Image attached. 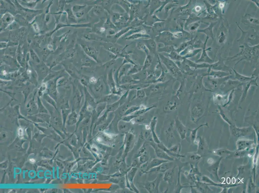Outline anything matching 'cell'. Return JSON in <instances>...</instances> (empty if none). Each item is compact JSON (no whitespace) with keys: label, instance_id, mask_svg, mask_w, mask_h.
I'll return each instance as SVG.
<instances>
[{"label":"cell","instance_id":"30bf717a","mask_svg":"<svg viewBox=\"0 0 259 193\" xmlns=\"http://www.w3.org/2000/svg\"><path fill=\"white\" fill-rule=\"evenodd\" d=\"M181 167H179V172H178V178L177 183L174 190V192L175 193H179L180 192L182 188H185V186H182L180 183V175L181 172Z\"/></svg>","mask_w":259,"mask_h":193},{"label":"cell","instance_id":"52a82bcc","mask_svg":"<svg viewBox=\"0 0 259 193\" xmlns=\"http://www.w3.org/2000/svg\"><path fill=\"white\" fill-rule=\"evenodd\" d=\"M170 162L166 160L161 159L159 158H155L153 159L150 161L149 163L148 164L146 171L144 173H146L150 170L155 167L159 166L161 164L164 162Z\"/></svg>","mask_w":259,"mask_h":193},{"label":"cell","instance_id":"5bb4252c","mask_svg":"<svg viewBox=\"0 0 259 193\" xmlns=\"http://www.w3.org/2000/svg\"><path fill=\"white\" fill-rule=\"evenodd\" d=\"M141 108L140 107H132L128 110V111L127 113H130L133 112L135 111H137V110L140 109Z\"/></svg>","mask_w":259,"mask_h":193},{"label":"cell","instance_id":"9a60e30c","mask_svg":"<svg viewBox=\"0 0 259 193\" xmlns=\"http://www.w3.org/2000/svg\"><path fill=\"white\" fill-rule=\"evenodd\" d=\"M22 130H21L18 132V135L19 136H23V131H22Z\"/></svg>","mask_w":259,"mask_h":193},{"label":"cell","instance_id":"ba28073f","mask_svg":"<svg viewBox=\"0 0 259 193\" xmlns=\"http://www.w3.org/2000/svg\"><path fill=\"white\" fill-rule=\"evenodd\" d=\"M176 126L177 131L179 133L180 139H184L186 136L187 130L186 128L182 123L178 120H176Z\"/></svg>","mask_w":259,"mask_h":193},{"label":"cell","instance_id":"e0dca14e","mask_svg":"<svg viewBox=\"0 0 259 193\" xmlns=\"http://www.w3.org/2000/svg\"><path fill=\"white\" fill-rule=\"evenodd\" d=\"M97 140L98 142H101L102 141V139L101 138L98 137L97 138Z\"/></svg>","mask_w":259,"mask_h":193},{"label":"cell","instance_id":"3957f363","mask_svg":"<svg viewBox=\"0 0 259 193\" xmlns=\"http://www.w3.org/2000/svg\"><path fill=\"white\" fill-rule=\"evenodd\" d=\"M154 142V141H153ZM151 146L154 150L158 158L163 159L169 161H173L175 159L174 158L169 156L165 152L158 147L157 144L154 142L150 143Z\"/></svg>","mask_w":259,"mask_h":193},{"label":"cell","instance_id":"9c48e42d","mask_svg":"<svg viewBox=\"0 0 259 193\" xmlns=\"http://www.w3.org/2000/svg\"><path fill=\"white\" fill-rule=\"evenodd\" d=\"M177 106V102L174 101H171L168 102L164 107V111L167 112L172 111L176 108Z\"/></svg>","mask_w":259,"mask_h":193},{"label":"cell","instance_id":"5b68a950","mask_svg":"<svg viewBox=\"0 0 259 193\" xmlns=\"http://www.w3.org/2000/svg\"><path fill=\"white\" fill-rule=\"evenodd\" d=\"M176 166L172 167L164 173L163 179L164 181L169 184L174 183L175 177V169Z\"/></svg>","mask_w":259,"mask_h":193},{"label":"cell","instance_id":"6da1fadb","mask_svg":"<svg viewBox=\"0 0 259 193\" xmlns=\"http://www.w3.org/2000/svg\"><path fill=\"white\" fill-rule=\"evenodd\" d=\"M162 173L159 175L154 181H148L143 184L144 187L150 193H159V186L163 177Z\"/></svg>","mask_w":259,"mask_h":193},{"label":"cell","instance_id":"7c38bea8","mask_svg":"<svg viewBox=\"0 0 259 193\" xmlns=\"http://www.w3.org/2000/svg\"><path fill=\"white\" fill-rule=\"evenodd\" d=\"M147 156L146 154H144L143 156H140V163L141 164H143L145 163L147 160Z\"/></svg>","mask_w":259,"mask_h":193},{"label":"cell","instance_id":"2e32d148","mask_svg":"<svg viewBox=\"0 0 259 193\" xmlns=\"http://www.w3.org/2000/svg\"><path fill=\"white\" fill-rule=\"evenodd\" d=\"M30 162L32 163H34L35 162V160L34 159H31L29 160Z\"/></svg>","mask_w":259,"mask_h":193},{"label":"cell","instance_id":"7a4b0ae2","mask_svg":"<svg viewBox=\"0 0 259 193\" xmlns=\"http://www.w3.org/2000/svg\"><path fill=\"white\" fill-rule=\"evenodd\" d=\"M158 147L163 150L172 157L174 158H185V156L180 154L181 150V145L180 144L174 145L171 148H168L163 145L162 143L157 144Z\"/></svg>","mask_w":259,"mask_h":193},{"label":"cell","instance_id":"4fadbf2b","mask_svg":"<svg viewBox=\"0 0 259 193\" xmlns=\"http://www.w3.org/2000/svg\"><path fill=\"white\" fill-rule=\"evenodd\" d=\"M137 96L139 98H143L145 96V93L143 90H139L137 92Z\"/></svg>","mask_w":259,"mask_h":193},{"label":"cell","instance_id":"8992f818","mask_svg":"<svg viewBox=\"0 0 259 193\" xmlns=\"http://www.w3.org/2000/svg\"><path fill=\"white\" fill-rule=\"evenodd\" d=\"M157 121L156 117H155L152 118L151 121V123H150V129H151V131L153 141L156 144H160L161 142L155 132V126L156 125Z\"/></svg>","mask_w":259,"mask_h":193},{"label":"cell","instance_id":"277c9868","mask_svg":"<svg viewBox=\"0 0 259 193\" xmlns=\"http://www.w3.org/2000/svg\"><path fill=\"white\" fill-rule=\"evenodd\" d=\"M172 166V165L171 161L164 162L159 166L150 169L146 173L154 172L160 173H165L166 171L171 169Z\"/></svg>","mask_w":259,"mask_h":193},{"label":"cell","instance_id":"8fae6325","mask_svg":"<svg viewBox=\"0 0 259 193\" xmlns=\"http://www.w3.org/2000/svg\"><path fill=\"white\" fill-rule=\"evenodd\" d=\"M155 107L154 106H152V107H150L148 108H144L141 109H140L139 111H138L136 113L135 115H140L144 113H145L147 111H148L154 108V107Z\"/></svg>","mask_w":259,"mask_h":193}]
</instances>
